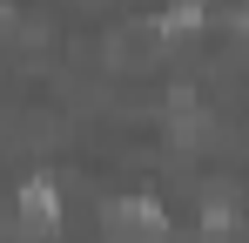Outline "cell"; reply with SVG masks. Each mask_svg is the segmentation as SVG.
I'll return each instance as SVG.
<instances>
[{
  "mask_svg": "<svg viewBox=\"0 0 249 243\" xmlns=\"http://www.w3.org/2000/svg\"><path fill=\"white\" fill-rule=\"evenodd\" d=\"M14 209H20V230L34 237H54V223H61V182L54 176H27L20 189H14Z\"/></svg>",
  "mask_w": 249,
  "mask_h": 243,
  "instance_id": "cell-1",
  "label": "cell"
}]
</instances>
